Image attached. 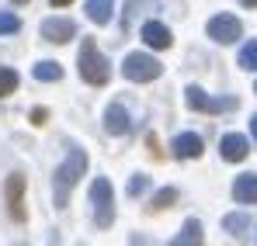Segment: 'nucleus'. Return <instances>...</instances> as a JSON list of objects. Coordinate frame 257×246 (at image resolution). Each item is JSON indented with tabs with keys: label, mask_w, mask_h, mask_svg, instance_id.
Returning a JSON list of instances; mask_svg holds the SVG:
<instances>
[{
	"label": "nucleus",
	"mask_w": 257,
	"mask_h": 246,
	"mask_svg": "<svg viewBox=\"0 0 257 246\" xmlns=\"http://www.w3.org/2000/svg\"><path fill=\"white\" fill-rule=\"evenodd\" d=\"M84 173H87V153L80 146H70V149H66V160L56 166V173H52V198H56V208H66L73 187L80 184Z\"/></svg>",
	"instance_id": "nucleus-1"
},
{
	"label": "nucleus",
	"mask_w": 257,
	"mask_h": 246,
	"mask_svg": "<svg viewBox=\"0 0 257 246\" xmlns=\"http://www.w3.org/2000/svg\"><path fill=\"white\" fill-rule=\"evenodd\" d=\"M77 63H80V77H84L87 83L104 87V83L111 80V63H108V56L97 49V42L90 39V35H84V45H80Z\"/></svg>",
	"instance_id": "nucleus-2"
},
{
	"label": "nucleus",
	"mask_w": 257,
	"mask_h": 246,
	"mask_svg": "<svg viewBox=\"0 0 257 246\" xmlns=\"http://www.w3.org/2000/svg\"><path fill=\"white\" fill-rule=\"evenodd\" d=\"M90 208H94V225L97 229H108L115 222V191H111L108 177H97L90 184Z\"/></svg>",
	"instance_id": "nucleus-3"
},
{
	"label": "nucleus",
	"mask_w": 257,
	"mask_h": 246,
	"mask_svg": "<svg viewBox=\"0 0 257 246\" xmlns=\"http://www.w3.org/2000/svg\"><path fill=\"white\" fill-rule=\"evenodd\" d=\"M122 73H125V80H132V83H150V80H157V77L164 73V66H160V59H153V56H146V52H128L125 63H122Z\"/></svg>",
	"instance_id": "nucleus-4"
},
{
	"label": "nucleus",
	"mask_w": 257,
	"mask_h": 246,
	"mask_svg": "<svg viewBox=\"0 0 257 246\" xmlns=\"http://www.w3.org/2000/svg\"><path fill=\"white\" fill-rule=\"evenodd\" d=\"M205 32H209V39L219 42V45H233L236 39H243V25H240V18H233V14H215V18H209Z\"/></svg>",
	"instance_id": "nucleus-5"
},
{
	"label": "nucleus",
	"mask_w": 257,
	"mask_h": 246,
	"mask_svg": "<svg viewBox=\"0 0 257 246\" xmlns=\"http://www.w3.org/2000/svg\"><path fill=\"white\" fill-rule=\"evenodd\" d=\"M4 198H7V211L14 222H25V177L21 173H11L4 180Z\"/></svg>",
	"instance_id": "nucleus-6"
},
{
	"label": "nucleus",
	"mask_w": 257,
	"mask_h": 246,
	"mask_svg": "<svg viewBox=\"0 0 257 246\" xmlns=\"http://www.w3.org/2000/svg\"><path fill=\"white\" fill-rule=\"evenodd\" d=\"M39 32H42L45 42H56V45H63V42L77 39V25H73L70 18H45Z\"/></svg>",
	"instance_id": "nucleus-7"
},
{
	"label": "nucleus",
	"mask_w": 257,
	"mask_h": 246,
	"mask_svg": "<svg viewBox=\"0 0 257 246\" xmlns=\"http://www.w3.org/2000/svg\"><path fill=\"white\" fill-rule=\"evenodd\" d=\"M247 153H250V142H247V135H222L219 139V156L226 160V163H240V160H247Z\"/></svg>",
	"instance_id": "nucleus-8"
},
{
	"label": "nucleus",
	"mask_w": 257,
	"mask_h": 246,
	"mask_svg": "<svg viewBox=\"0 0 257 246\" xmlns=\"http://www.w3.org/2000/svg\"><path fill=\"white\" fill-rule=\"evenodd\" d=\"M171 149H174L177 160H198V156H202V135H195V132H181V135L171 142Z\"/></svg>",
	"instance_id": "nucleus-9"
},
{
	"label": "nucleus",
	"mask_w": 257,
	"mask_h": 246,
	"mask_svg": "<svg viewBox=\"0 0 257 246\" xmlns=\"http://www.w3.org/2000/svg\"><path fill=\"white\" fill-rule=\"evenodd\" d=\"M143 42H146L150 49H171L174 35H171V28H167L164 21H146V25H143Z\"/></svg>",
	"instance_id": "nucleus-10"
},
{
	"label": "nucleus",
	"mask_w": 257,
	"mask_h": 246,
	"mask_svg": "<svg viewBox=\"0 0 257 246\" xmlns=\"http://www.w3.org/2000/svg\"><path fill=\"white\" fill-rule=\"evenodd\" d=\"M104 128H108V135H125L132 122H128V111L115 101V104H108V111H104Z\"/></svg>",
	"instance_id": "nucleus-11"
},
{
	"label": "nucleus",
	"mask_w": 257,
	"mask_h": 246,
	"mask_svg": "<svg viewBox=\"0 0 257 246\" xmlns=\"http://www.w3.org/2000/svg\"><path fill=\"white\" fill-rule=\"evenodd\" d=\"M233 198L240 205H257V173H240L233 180Z\"/></svg>",
	"instance_id": "nucleus-12"
},
{
	"label": "nucleus",
	"mask_w": 257,
	"mask_h": 246,
	"mask_svg": "<svg viewBox=\"0 0 257 246\" xmlns=\"http://www.w3.org/2000/svg\"><path fill=\"white\" fill-rule=\"evenodd\" d=\"M167 246H205V232H202V222L198 218H188L184 229L174 236Z\"/></svg>",
	"instance_id": "nucleus-13"
},
{
	"label": "nucleus",
	"mask_w": 257,
	"mask_h": 246,
	"mask_svg": "<svg viewBox=\"0 0 257 246\" xmlns=\"http://www.w3.org/2000/svg\"><path fill=\"white\" fill-rule=\"evenodd\" d=\"M222 229H226L233 239H247V236H250V215H243V211L222 215Z\"/></svg>",
	"instance_id": "nucleus-14"
},
{
	"label": "nucleus",
	"mask_w": 257,
	"mask_h": 246,
	"mask_svg": "<svg viewBox=\"0 0 257 246\" xmlns=\"http://www.w3.org/2000/svg\"><path fill=\"white\" fill-rule=\"evenodd\" d=\"M87 14L94 25H111L115 18V0H87Z\"/></svg>",
	"instance_id": "nucleus-15"
},
{
	"label": "nucleus",
	"mask_w": 257,
	"mask_h": 246,
	"mask_svg": "<svg viewBox=\"0 0 257 246\" xmlns=\"http://www.w3.org/2000/svg\"><path fill=\"white\" fill-rule=\"evenodd\" d=\"M35 80H42V83H56V80H63V66L59 63H52V59H42V63H35Z\"/></svg>",
	"instance_id": "nucleus-16"
},
{
	"label": "nucleus",
	"mask_w": 257,
	"mask_h": 246,
	"mask_svg": "<svg viewBox=\"0 0 257 246\" xmlns=\"http://www.w3.org/2000/svg\"><path fill=\"white\" fill-rule=\"evenodd\" d=\"M184 104H188L191 111H205V104H209V94H205L202 87H195V83H191V87L184 90Z\"/></svg>",
	"instance_id": "nucleus-17"
},
{
	"label": "nucleus",
	"mask_w": 257,
	"mask_h": 246,
	"mask_svg": "<svg viewBox=\"0 0 257 246\" xmlns=\"http://www.w3.org/2000/svg\"><path fill=\"white\" fill-rule=\"evenodd\" d=\"M18 83H21V77H18L11 66H0V97H11V94L18 90Z\"/></svg>",
	"instance_id": "nucleus-18"
},
{
	"label": "nucleus",
	"mask_w": 257,
	"mask_h": 246,
	"mask_svg": "<svg viewBox=\"0 0 257 246\" xmlns=\"http://www.w3.org/2000/svg\"><path fill=\"white\" fill-rule=\"evenodd\" d=\"M174 201H177V191H174V187H164V191H157V194H153L150 211H164V208H171Z\"/></svg>",
	"instance_id": "nucleus-19"
},
{
	"label": "nucleus",
	"mask_w": 257,
	"mask_h": 246,
	"mask_svg": "<svg viewBox=\"0 0 257 246\" xmlns=\"http://www.w3.org/2000/svg\"><path fill=\"white\" fill-rule=\"evenodd\" d=\"M240 66H243V70H254V73H257V39H250L243 49H240Z\"/></svg>",
	"instance_id": "nucleus-20"
},
{
	"label": "nucleus",
	"mask_w": 257,
	"mask_h": 246,
	"mask_svg": "<svg viewBox=\"0 0 257 246\" xmlns=\"http://www.w3.org/2000/svg\"><path fill=\"white\" fill-rule=\"evenodd\" d=\"M14 32H21V18L11 11H0V35H14Z\"/></svg>",
	"instance_id": "nucleus-21"
},
{
	"label": "nucleus",
	"mask_w": 257,
	"mask_h": 246,
	"mask_svg": "<svg viewBox=\"0 0 257 246\" xmlns=\"http://www.w3.org/2000/svg\"><path fill=\"white\" fill-rule=\"evenodd\" d=\"M236 108V97H209L205 111H233Z\"/></svg>",
	"instance_id": "nucleus-22"
},
{
	"label": "nucleus",
	"mask_w": 257,
	"mask_h": 246,
	"mask_svg": "<svg viewBox=\"0 0 257 246\" xmlns=\"http://www.w3.org/2000/svg\"><path fill=\"white\" fill-rule=\"evenodd\" d=\"M146 191H150V177L136 173V177L128 180V194H132V198H139V194H146Z\"/></svg>",
	"instance_id": "nucleus-23"
},
{
	"label": "nucleus",
	"mask_w": 257,
	"mask_h": 246,
	"mask_svg": "<svg viewBox=\"0 0 257 246\" xmlns=\"http://www.w3.org/2000/svg\"><path fill=\"white\" fill-rule=\"evenodd\" d=\"M250 135H254V139H257V115H254V118H250Z\"/></svg>",
	"instance_id": "nucleus-24"
},
{
	"label": "nucleus",
	"mask_w": 257,
	"mask_h": 246,
	"mask_svg": "<svg viewBox=\"0 0 257 246\" xmlns=\"http://www.w3.org/2000/svg\"><path fill=\"white\" fill-rule=\"evenodd\" d=\"M49 4H52V7H66L70 0H49Z\"/></svg>",
	"instance_id": "nucleus-25"
},
{
	"label": "nucleus",
	"mask_w": 257,
	"mask_h": 246,
	"mask_svg": "<svg viewBox=\"0 0 257 246\" xmlns=\"http://www.w3.org/2000/svg\"><path fill=\"white\" fill-rule=\"evenodd\" d=\"M240 4H243V7H257V0H240Z\"/></svg>",
	"instance_id": "nucleus-26"
},
{
	"label": "nucleus",
	"mask_w": 257,
	"mask_h": 246,
	"mask_svg": "<svg viewBox=\"0 0 257 246\" xmlns=\"http://www.w3.org/2000/svg\"><path fill=\"white\" fill-rule=\"evenodd\" d=\"M14 4H25V0H14Z\"/></svg>",
	"instance_id": "nucleus-27"
}]
</instances>
